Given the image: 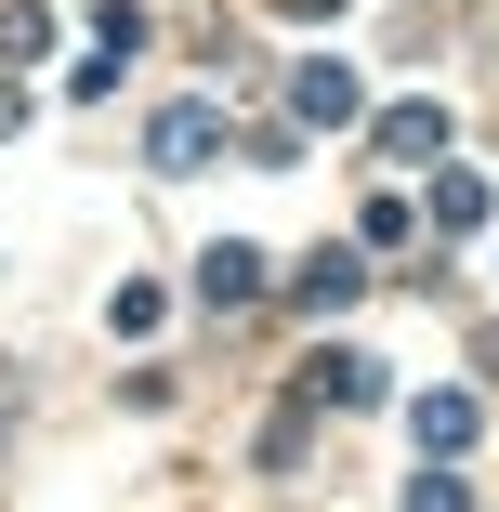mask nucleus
I'll return each instance as SVG.
<instances>
[{
  "label": "nucleus",
  "instance_id": "obj_10",
  "mask_svg": "<svg viewBox=\"0 0 499 512\" xmlns=\"http://www.w3.org/2000/svg\"><path fill=\"white\" fill-rule=\"evenodd\" d=\"M289 14H342V0H289Z\"/></svg>",
  "mask_w": 499,
  "mask_h": 512
},
{
  "label": "nucleus",
  "instance_id": "obj_1",
  "mask_svg": "<svg viewBox=\"0 0 499 512\" xmlns=\"http://www.w3.org/2000/svg\"><path fill=\"white\" fill-rule=\"evenodd\" d=\"M158 171H197V158H224V106H158Z\"/></svg>",
  "mask_w": 499,
  "mask_h": 512
},
{
  "label": "nucleus",
  "instance_id": "obj_7",
  "mask_svg": "<svg viewBox=\"0 0 499 512\" xmlns=\"http://www.w3.org/2000/svg\"><path fill=\"white\" fill-rule=\"evenodd\" d=\"M434 145H447L434 106H394V119H381V158H434Z\"/></svg>",
  "mask_w": 499,
  "mask_h": 512
},
{
  "label": "nucleus",
  "instance_id": "obj_11",
  "mask_svg": "<svg viewBox=\"0 0 499 512\" xmlns=\"http://www.w3.org/2000/svg\"><path fill=\"white\" fill-rule=\"evenodd\" d=\"M14 119H27V106H14V92H0V132H14Z\"/></svg>",
  "mask_w": 499,
  "mask_h": 512
},
{
  "label": "nucleus",
  "instance_id": "obj_5",
  "mask_svg": "<svg viewBox=\"0 0 499 512\" xmlns=\"http://www.w3.org/2000/svg\"><path fill=\"white\" fill-rule=\"evenodd\" d=\"M250 289H263L250 250H211V263H197V302H211V316H250Z\"/></svg>",
  "mask_w": 499,
  "mask_h": 512
},
{
  "label": "nucleus",
  "instance_id": "obj_4",
  "mask_svg": "<svg viewBox=\"0 0 499 512\" xmlns=\"http://www.w3.org/2000/svg\"><path fill=\"white\" fill-rule=\"evenodd\" d=\"M289 302H303V316H342L355 302V250H303L289 263Z\"/></svg>",
  "mask_w": 499,
  "mask_h": 512
},
{
  "label": "nucleus",
  "instance_id": "obj_9",
  "mask_svg": "<svg viewBox=\"0 0 499 512\" xmlns=\"http://www.w3.org/2000/svg\"><path fill=\"white\" fill-rule=\"evenodd\" d=\"M408 512H473V499H460L447 473H421V486H408Z\"/></svg>",
  "mask_w": 499,
  "mask_h": 512
},
{
  "label": "nucleus",
  "instance_id": "obj_2",
  "mask_svg": "<svg viewBox=\"0 0 499 512\" xmlns=\"http://www.w3.org/2000/svg\"><path fill=\"white\" fill-rule=\"evenodd\" d=\"M368 394H381V368H368V355H316L303 381H289V407H368Z\"/></svg>",
  "mask_w": 499,
  "mask_h": 512
},
{
  "label": "nucleus",
  "instance_id": "obj_3",
  "mask_svg": "<svg viewBox=\"0 0 499 512\" xmlns=\"http://www.w3.org/2000/svg\"><path fill=\"white\" fill-rule=\"evenodd\" d=\"M289 119H303V132H342L355 119V66H303V79H289Z\"/></svg>",
  "mask_w": 499,
  "mask_h": 512
},
{
  "label": "nucleus",
  "instance_id": "obj_8",
  "mask_svg": "<svg viewBox=\"0 0 499 512\" xmlns=\"http://www.w3.org/2000/svg\"><path fill=\"white\" fill-rule=\"evenodd\" d=\"M434 224H447V237H473V224H486V184H473V171H447V184H434Z\"/></svg>",
  "mask_w": 499,
  "mask_h": 512
},
{
  "label": "nucleus",
  "instance_id": "obj_6",
  "mask_svg": "<svg viewBox=\"0 0 499 512\" xmlns=\"http://www.w3.org/2000/svg\"><path fill=\"white\" fill-rule=\"evenodd\" d=\"M408 421H421V447L447 460V447H473V394H421V407H408Z\"/></svg>",
  "mask_w": 499,
  "mask_h": 512
}]
</instances>
